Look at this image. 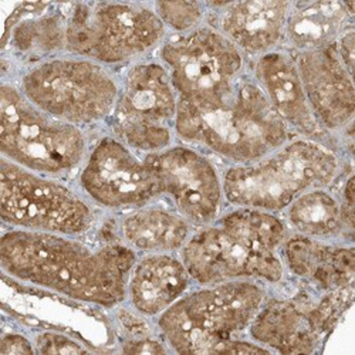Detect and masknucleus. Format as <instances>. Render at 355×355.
<instances>
[{
    "label": "nucleus",
    "instance_id": "nucleus-18",
    "mask_svg": "<svg viewBox=\"0 0 355 355\" xmlns=\"http://www.w3.org/2000/svg\"><path fill=\"white\" fill-rule=\"evenodd\" d=\"M307 299H266L253 318L250 340L276 354H313L325 340L311 317Z\"/></svg>",
    "mask_w": 355,
    "mask_h": 355
},
{
    "label": "nucleus",
    "instance_id": "nucleus-22",
    "mask_svg": "<svg viewBox=\"0 0 355 355\" xmlns=\"http://www.w3.org/2000/svg\"><path fill=\"white\" fill-rule=\"evenodd\" d=\"M283 212L284 223L297 234L333 241L349 233L344 223L340 198L327 188H315L302 193Z\"/></svg>",
    "mask_w": 355,
    "mask_h": 355
},
{
    "label": "nucleus",
    "instance_id": "nucleus-24",
    "mask_svg": "<svg viewBox=\"0 0 355 355\" xmlns=\"http://www.w3.org/2000/svg\"><path fill=\"white\" fill-rule=\"evenodd\" d=\"M153 8L165 28H171L176 35L188 33L200 27L208 10L206 3L199 2H157Z\"/></svg>",
    "mask_w": 355,
    "mask_h": 355
},
{
    "label": "nucleus",
    "instance_id": "nucleus-2",
    "mask_svg": "<svg viewBox=\"0 0 355 355\" xmlns=\"http://www.w3.org/2000/svg\"><path fill=\"white\" fill-rule=\"evenodd\" d=\"M288 227L276 214L234 208L198 227L180 257L199 286L236 280L280 283L286 268L280 248Z\"/></svg>",
    "mask_w": 355,
    "mask_h": 355
},
{
    "label": "nucleus",
    "instance_id": "nucleus-23",
    "mask_svg": "<svg viewBox=\"0 0 355 355\" xmlns=\"http://www.w3.org/2000/svg\"><path fill=\"white\" fill-rule=\"evenodd\" d=\"M66 19L62 10L27 17L13 28L6 46L10 43L24 55L51 58L53 54L66 51Z\"/></svg>",
    "mask_w": 355,
    "mask_h": 355
},
{
    "label": "nucleus",
    "instance_id": "nucleus-27",
    "mask_svg": "<svg viewBox=\"0 0 355 355\" xmlns=\"http://www.w3.org/2000/svg\"><path fill=\"white\" fill-rule=\"evenodd\" d=\"M37 354L36 345L23 334L5 333L0 340V355H32Z\"/></svg>",
    "mask_w": 355,
    "mask_h": 355
},
{
    "label": "nucleus",
    "instance_id": "nucleus-4",
    "mask_svg": "<svg viewBox=\"0 0 355 355\" xmlns=\"http://www.w3.org/2000/svg\"><path fill=\"white\" fill-rule=\"evenodd\" d=\"M175 132L233 165L254 162L291 139V131L248 73L214 104L178 107Z\"/></svg>",
    "mask_w": 355,
    "mask_h": 355
},
{
    "label": "nucleus",
    "instance_id": "nucleus-26",
    "mask_svg": "<svg viewBox=\"0 0 355 355\" xmlns=\"http://www.w3.org/2000/svg\"><path fill=\"white\" fill-rule=\"evenodd\" d=\"M121 352L124 354H169L172 349L165 340L155 337L154 334L128 337L121 344Z\"/></svg>",
    "mask_w": 355,
    "mask_h": 355
},
{
    "label": "nucleus",
    "instance_id": "nucleus-5",
    "mask_svg": "<svg viewBox=\"0 0 355 355\" xmlns=\"http://www.w3.org/2000/svg\"><path fill=\"white\" fill-rule=\"evenodd\" d=\"M340 168L330 146L307 138L288 139L254 162L229 166L222 173L225 200L234 208L277 215L302 193L329 188Z\"/></svg>",
    "mask_w": 355,
    "mask_h": 355
},
{
    "label": "nucleus",
    "instance_id": "nucleus-6",
    "mask_svg": "<svg viewBox=\"0 0 355 355\" xmlns=\"http://www.w3.org/2000/svg\"><path fill=\"white\" fill-rule=\"evenodd\" d=\"M19 88L50 116L83 128L111 116L120 81L105 66L69 55L46 58L28 69Z\"/></svg>",
    "mask_w": 355,
    "mask_h": 355
},
{
    "label": "nucleus",
    "instance_id": "nucleus-11",
    "mask_svg": "<svg viewBox=\"0 0 355 355\" xmlns=\"http://www.w3.org/2000/svg\"><path fill=\"white\" fill-rule=\"evenodd\" d=\"M176 114L178 96L165 66L137 62L120 81V94L108 120L112 137L146 155L173 144Z\"/></svg>",
    "mask_w": 355,
    "mask_h": 355
},
{
    "label": "nucleus",
    "instance_id": "nucleus-16",
    "mask_svg": "<svg viewBox=\"0 0 355 355\" xmlns=\"http://www.w3.org/2000/svg\"><path fill=\"white\" fill-rule=\"evenodd\" d=\"M290 2H234L206 3V8L219 12L214 26L238 47L245 57H260L284 42L286 23L291 9Z\"/></svg>",
    "mask_w": 355,
    "mask_h": 355
},
{
    "label": "nucleus",
    "instance_id": "nucleus-3",
    "mask_svg": "<svg viewBox=\"0 0 355 355\" xmlns=\"http://www.w3.org/2000/svg\"><path fill=\"white\" fill-rule=\"evenodd\" d=\"M264 300L266 290L259 282L200 286L158 315L157 327L176 354H272L253 340L241 338Z\"/></svg>",
    "mask_w": 355,
    "mask_h": 355
},
{
    "label": "nucleus",
    "instance_id": "nucleus-9",
    "mask_svg": "<svg viewBox=\"0 0 355 355\" xmlns=\"http://www.w3.org/2000/svg\"><path fill=\"white\" fill-rule=\"evenodd\" d=\"M0 216L12 229L81 236L97 223L93 202L69 185L2 157Z\"/></svg>",
    "mask_w": 355,
    "mask_h": 355
},
{
    "label": "nucleus",
    "instance_id": "nucleus-10",
    "mask_svg": "<svg viewBox=\"0 0 355 355\" xmlns=\"http://www.w3.org/2000/svg\"><path fill=\"white\" fill-rule=\"evenodd\" d=\"M178 107L200 108L225 97L246 73V57L214 26L175 35L159 49Z\"/></svg>",
    "mask_w": 355,
    "mask_h": 355
},
{
    "label": "nucleus",
    "instance_id": "nucleus-13",
    "mask_svg": "<svg viewBox=\"0 0 355 355\" xmlns=\"http://www.w3.org/2000/svg\"><path fill=\"white\" fill-rule=\"evenodd\" d=\"M159 185L175 211L200 227L220 216L225 195L222 175L202 153L185 145H171L159 153L146 154Z\"/></svg>",
    "mask_w": 355,
    "mask_h": 355
},
{
    "label": "nucleus",
    "instance_id": "nucleus-17",
    "mask_svg": "<svg viewBox=\"0 0 355 355\" xmlns=\"http://www.w3.org/2000/svg\"><path fill=\"white\" fill-rule=\"evenodd\" d=\"M280 256L284 268L321 293L354 286L355 250L352 245L287 234Z\"/></svg>",
    "mask_w": 355,
    "mask_h": 355
},
{
    "label": "nucleus",
    "instance_id": "nucleus-8",
    "mask_svg": "<svg viewBox=\"0 0 355 355\" xmlns=\"http://www.w3.org/2000/svg\"><path fill=\"white\" fill-rule=\"evenodd\" d=\"M0 116L2 157L26 169L55 178L77 169L88 155L83 128L50 116L13 84H2Z\"/></svg>",
    "mask_w": 355,
    "mask_h": 355
},
{
    "label": "nucleus",
    "instance_id": "nucleus-12",
    "mask_svg": "<svg viewBox=\"0 0 355 355\" xmlns=\"http://www.w3.org/2000/svg\"><path fill=\"white\" fill-rule=\"evenodd\" d=\"M80 187L87 199L110 211H134L161 198L151 165L115 137L101 138L88 153Z\"/></svg>",
    "mask_w": 355,
    "mask_h": 355
},
{
    "label": "nucleus",
    "instance_id": "nucleus-25",
    "mask_svg": "<svg viewBox=\"0 0 355 355\" xmlns=\"http://www.w3.org/2000/svg\"><path fill=\"white\" fill-rule=\"evenodd\" d=\"M36 351L37 354H88L92 352L90 348H87L80 341L62 334V333H54V331H44L36 336L35 340Z\"/></svg>",
    "mask_w": 355,
    "mask_h": 355
},
{
    "label": "nucleus",
    "instance_id": "nucleus-7",
    "mask_svg": "<svg viewBox=\"0 0 355 355\" xmlns=\"http://www.w3.org/2000/svg\"><path fill=\"white\" fill-rule=\"evenodd\" d=\"M66 17V51L105 67L137 60L166 35L154 8L141 3H74Z\"/></svg>",
    "mask_w": 355,
    "mask_h": 355
},
{
    "label": "nucleus",
    "instance_id": "nucleus-19",
    "mask_svg": "<svg viewBox=\"0 0 355 355\" xmlns=\"http://www.w3.org/2000/svg\"><path fill=\"white\" fill-rule=\"evenodd\" d=\"M192 279L182 259L173 253H146L131 270L127 300L145 318H154L180 300Z\"/></svg>",
    "mask_w": 355,
    "mask_h": 355
},
{
    "label": "nucleus",
    "instance_id": "nucleus-20",
    "mask_svg": "<svg viewBox=\"0 0 355 355\" xmlns=\"http://www.w3.org/2000/svg\"><path fill=\"white\" fill-rule=\"evenodd\" d=\"M193 227L180 212L150 205L128 211L120 222L123 243L144 254L181 252Z\"/></svg>",
    "mask_w": 355,
    "mask_h": 355
},
{
    "label": "nucleus",
    "instance_id": "nucleus-14",
    "mask_svg": "<svg viewBox=\"0 0 355 355\" xmlns=\"http://www.w3.org/2000/svg\"><path fill=\"white\" fill-rule=\"evenodd\" d=\"M291 55L317 123L329 134L351 125L355 114L354 84L337 51V42Z\"/></svg>",
    "mask_w": 355,
    "mask_h": 355
},
{
    "label": "nucleus",
    "instance_id": "nucleus-21",
    "mask_svg": "<svg viewBox=\"0 0 355 355\" xmlns=\"http://www.w3.org/2000/svg\"><path fill=\"white\" fill-rule=\"evenodd\" d=\"M354 2L293 3L284 42L291 53L324 49L334 44L347 27L352 26Z\"/></svg>",
    "mask_w": 355,
    "mask_h": 355
},
{
    "label": "nucleus",
    "instance_id": "nucleus-1",
    "mask_svg": "<svg viewBox=\"0 0 355 355\" xmlns=\"http://www.w3.org/2000/svg\"><path fill=\"white\" fill-rule=\"evenodd\" d=\"M77 238L12 229L0 239V266L19 283L80 303L107 309L123 304L138 253L125 243L92 246Z\"/></svg>",
    "mask_w": 355,
    "mask_h": 355
},
{
    "label": "nucleus",
    "instance_id": "nucleus-15",
    "mask_svg": "<svg viewBox=\"0 0 355 355\" xmlns=\"http://www.w3.org/2000/svg\"><path fill=\"white\" fill-rule=\"evenodd\" d=\"M252 76L290 131L329 146L330 134L315 120L290 51L275 50L257 57Z\"/></svg>",
    "mask_w": 355,
    "mask_h": 355
}]
</instances>
